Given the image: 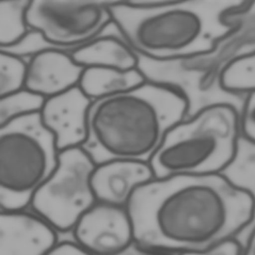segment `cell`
<instances>
[{
	"mask_svg": "<svg viewBox=\"0 0 255 255\" xmlns=\"http://www.w3.org/2000/svg\"><path fill=\"white\" fill-rule=\"evenodd\" d=\"M27 59L0 51V97L25 89Z\"/></svg>",
	"mask_w": 255,
	"mask_h": 255,
	"instance_id": "ac0fdd59",
	"label": "cell"
},
{
	"mask_svg": "<svg viewBox=\"0 0 255 255\" xmlns=\"http://www.w3.org/2000/svg\"><path fill=\"white\" fill-rule=\"evenodd\" d=\"M242 255H255V229L250 235L246 246L243 248Z\"/></svg>",
	"mask_w": 255,
	"mask_h": 255,
	"instance_id": "603a6c76",
	"label": "cell"
},
{
	"mask_svg": "<svg viewBox=\"0 0 255 255\" xmlns=\"http://www.w3.org/2000/svg\"><path fill=\"white\" fill-rule=\"evenodd\" d=\"M209 1H111L112 21L128 45L153 60L188 59L209 52L224 37L230 7Z\"/></svg>",
	"mask_w": 255,
	"mask_h": 255,
	"instance_id": "3957f363",
	"label": "cell"
},
{
	"mask_svg": "<svg viewBox=\"0 0 255 255\" xmlns=\"http://www.w3.org/2000/svg\"><path fill=\"white\" fill-rule=\"evenodd\" d=\"M95 167L82 147L60 151L56 169L35 192L29 208L58 233L72 232L80 218L98 202L91 185Z\"/></svg>",
	"mask_w": 255,
	"mask_h": 255,
	"instance_id": "52a82bcc",
	"label": "cell"
},
{
	"mask_svg": "<svg viewBox=\"0 0 255 255\" xmlns=\"http://www.w3.org/2000/svg\"><path fill=\"white\" fill-rule=\"evenodd\" d=\"M25 89L49 99L79 86L85 68L71 53L44 49L27 57Z\"/></svg>",
	"mask_w": 255,
	"mask_h": 255,
	"instance_id": "8fae6325",
	"label": "cell"
},
{
	"mask_svg": "<svg viewBox=\"0 0 255 255\" xmlns=\"http://www.w3.org/2000/svg\"><path fill=\"white\" fill-rule=\"evenodd\" d=\"M46 99L27 89L0 97V127L32 114L40 113Z\"/></svg>",
	"mask_w": 255,
	"mask_h": 255,
	"instance_id": "e0dca14e",
	"label": "cell"
},
{
	"mask_svg": "<svg viewBox=\"0 0 255 255\" xmlns=\"http://www.w3.org/2000/svg\"><path fill=\"white\" fill-rule=\"evenodd\" d=\"M239 119L241 134L255 144V93L248 95Z\"/></svg>",
	"mask_w": 255,
	"mask_h": 255,
	"instance_id": "d6986e66",
	"label": "cell"
},
{
	"mask_svg": "<svg viewBox=\"0 0 255 255\" xmlns=\"http://www.w3.org/2000/svg\"><path fill=\"white\" fill-rule=\"evenodd\" d=\"M58 231L33 211H0V255H47Z\"/></svg>",
	"mask_w": 255,
	"mask_h": 255,
	"instance_id": "30bf717a",
	"label": "cell"
},
{
	"mask_svg": "<svg viewBox=\"0 0 255 255\" xmlns=\"http://www.w3.org/2000/svg\"><path fill=\"white\" fill-rule=\"evenodd\" d=\"M243 247L236 238L221 242L207 250L200 252H187L179 255H242Z\"/></svg>",
	"mask_w": 255,
	"mask_h": 255,
	"instance_id": "ffe728a7",
	"label": "cell"
},
{
	"mask_svg": "<svg viewBox=\"0 0 255 255\" xmlns=\"http://www.w3.org/2000/svg\"><path fill=\"white\" fill-rule=\"evenodd\" d=\"M127 209L136 244L179 255L235 238L254 217L255 197L222 173L173 175L136 188Z\"/></svg>",
	"mask_w": 255,
	"mask_h": 255,
	"instance_id": "6da1fadb",
	"label": "cell"
},
{
	"mask_svg": "<svg viewBox=\"0 0 255 255\" xmlns=\"http://www.w3.org/2000/svg\"><path fill=\"white\" fill-rule=\"evenodd\" d=\"M153 178L149 163L118 159L96 164L91 185L98 202L127 207L135 189Z\"/></svg>",
	"mask_w": 255,
	"mask_h": 255,
	"instance_id": "7c38bea8",
	"label": "cell"
},
{
	"mask_svg": "<svg viewBox=\"0 0 255 255\" xmlns=\"http://www.w3.org/2000/svg\"><path fill=\"white\" fill-rule=\"evenodd\" d=\"M47 255H91L74 240L59 242Z\"/></svg>",
	"mask_w": 255,
	"mask_h": 255,
	"instance_id": "44dd1931",
	"label": "cell"
},
{
	"mask_svg": "<svg viewBox=\"0 0 255 255\" xmlns=\"http://www.w3.org/2000/svg\"><path fill=\"white\" fill-rule=\"evenodd\" d=\"M54 135L40 113L0 127V211L27 209L59 161Z\"/></svg>",
	"mask_w": 255,
	"mask_h": 255,
	"instance_id": "5b68a950",
	"label": "cell"
},
{
	"mask_svg": "<svg viewBox=\"0 0 255 255\" xmlns=\"http://www.w3.org/2000/svg\"><path fill=\"white\" fill-rule=\"evenodd\" d=\"M111 1L31 0L26 13L31 32L6 51L24 58L44 50L72 53L103 34L112 22Z\"/></svg>",
	"mask_w": 255,
	"mask_h": 255,
	"instance_id": "8992f818",
	"label": "cell"
},
{
	"mask_svg": "<svg viewBox=\"0 0 255 255\" xmlns=\"http://www.w3.org/2000/svg\"><path fill=\"white\" fill-rule=\"evenodd\" d=\"M84 68L101 67L122 71L137 69V53L128 45L112 21L102 35L71 53Z\"/></svg>",
	"mask_w": 255,
	"mask_h": 255,
	"instance_id": "4fadbf2b",
	"label": "cell"
},
{
	"mask_svg": "<svg viewBox=\"0 0 255 255\" xmlns=\"http://www.w3.org/2000/svg\"><path fill=\"white\" fill-rule=\"evenodd\" d=\"M240 135L233 105L209 106L168 130L149 161L154 178L223 173L236 158Z\"/></svg>",
	"mask_w": 255,
	"mask_h": 255,
	"instance_id": "277c9868",
	"label": "cell"
},
{
	"mask_svg": "<svg viewBox=\"0 0 255 255\" xmlns=\"http://www.w3.org/2000/svg\"><path fill=\"white\" fill-rule=\"evenodd\" d=\"M217 84L226 95L255 93V51L230 59L220 70Z\"/></svg>",
	"mask_w": 255,
	"mask_h": 255,
	"instance_id": "9a60e30c",
	"label": "cell"
},
{
	"mask_svg": "<svg viewBox=\"0 0 255 255\" xmlns=\"http://www.w3.org/2000/svg\"><path fill=\"white\" fill-rule=\"evenodd\" d=\"M117 255H169V254L152 251V250L143 248L138 244H136L135 242H133L128 248H126L124 251L120 252Z\"/></svg>",
	"mask_w": 255,
	"mask_h": 255,
	"instance_id": "7402d4cb",
	"label": "cell"
},
{
	"mask_svg": "<svg viewBox=\"0 0 255 255\" xmlns=\"http://www.w3.org/2000/svg\"><path fill=\"white\" fill-rule=\"evenodd\" d=\"M74 241L91 255H117L134 242L127 207L97 202L72 230Z\"/></svg>",
	"mask_w": 255,
	"mask_h": 255,
	"instance_id": "ba28073f",
	"label": "cell"
},
{
	"mask_svg": "<svg viewBox=\"0 0 255 255\" xmlns=\"http://www.w3.org/2000/svg\"><path fill=\"white\" fill-rule=\"evenodd\" d=\"M145 81L138 69L122 71L112 68H85L79 87L92 100L116 95L140 86Z\"/></svg>",
	"mask_w": 255,
	"mask_h": 255,
	"instance_id": "5bb4252c",
	"label": "cell"
},
{
	"mask_svg": "<svg viewBox=\"0 0 255 255\" xmlns=\"http://www.w3.org/2000/svg\"><path fill=\"white\" fill-rule=\"evenodd\" d=\"M186 109L180 95L149 82L95 100L81 147L96 164L118 159L149 163L168 130L184 120Z\"/></svg>",
	"mask_w": 255,
	"mask_h": 255,
	"instance_id": "7a4b0ae2",
	"label": "cell"
},
{
	"mask_svg": "<svg viewBox=\"0 0 255 255\" xmlns=\"http://www.w3.org/2000/svg\"><path fill=\"white\" fill-rule=\"evenodd\" d=\"M92 102L79 86L46 99L40 116L43 125L54 135L59 151L81 147L86 141Z\"/></svg>",
	"mask_w": 255,
	"mask_h": 255,
	"instance_id": "9c48e42d",
	"label": "cell"
},
{
	"mask_svg": "<svg viewBox=\"0 0 255 255\" xmlns=\"http://www.w3.org/2000/svg\"><path fill=\"white\" fill-rule=\"evenodd\" d=\"M30 2L15 0L0 3V50L16 46L31 32L26 21Z\"/></svg>",
	"mask_w": 255,
	"mask_h": 255,
	"instance_id": "2e32d148",
	"label": "cell"
}]
</instances>
